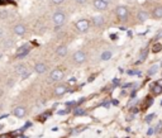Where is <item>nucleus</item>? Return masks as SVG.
Listing matches in <instances>:
<instances>
[{
	"label": "nucleus",
	"mask_w": 162,
	"mask_h": 138,
	"mask_svg": "<svg viewBox=\"0 0 162 138\" xmlns=\"http://www.w3.org/2000/svg\"><path fill=\"white\" fill-rule=\"evenodd\" d=\"M52 19H53V23L60 27V25H62L66 22V15H65V13H62V12H56L55 14H53Z\"/></svg>",
	"instance_id": "f257e3e1"
},
{
	"label": "nucleus",
	"mask_w": 162,
	"mask_h": 138,
	"mask_svg": "<svg viewBox=\"0 0 162 138\" xmlns=\"http://www.w3.org/2000/svg\"><path fill=\"white\" fill-rule=\"evenodd\" d=\"M72 60H74L75 63L81 65V63H84L86 61V54H85V52H82V51H76L74 53V56H72Z\"/></svg>",
	"instance_id": "f03ea898"
},
{
	"label": "nucleus",
	"mask_w": 162,
	"mask_h": 138,
	"mask_svg": "<svg viewBox=\"0 0 162 138\" xmlns=\"http://www.w3.org/2000/svg\"><path fill=\"white\" fill-rule=\"evenodd\" d=\"M90 27V22L87 19H80V20L76 23V28H77L79 32H86Z\"/></svg>",
	"instance_id": "7ed1b4c3"
},
{
	"label": "nucleus",
	"mask_w": 162,
	"mask_h": 138,
	"mask_svg": "<svg viewBox=\"0 0 162 138\" xmlns=\"http://www.w3.org/2000/svg\"><path fill=\"white\" fill-rule=\"evenodd\" d=\"M115 13L120 20H127V18H128V9H127L125 6H118Z\"/></svg>",
	"instance_id": "20e7f679"
},
{
	"label": "nucleus",
	"mask_w": 162,
	"mask_h": 138,
	"mask_svg": "<svg viewBox=\"0 0 162 138\" xmlns=\"http://www.w3.org/2000/svg\"><path fill=\"white\" fill-rule=\"evenodd\" d=\"M63 76H65V73H63L62 70H60V69H56V70H53L52 72H51V80L52 81H60V80H62L63 79Z\"/></svg>",
	"instance_id": "39448f33"
},
{
	"label": "nucleus",
	"mask_w": 162,
	"mask_h": 138,
	"mask_svg": "<svg viewBox=\"0 0 162 138\" xmlns=\"http://www.w3.org/2000/svg\"><path fill=\"white\" fill-rule=\"evenodd\" d=\"M25 32H27V28H25V25H23V24H17L14 27V33L17 34V36H24Z\"/></svg>",
	"instance_id": "423d86ee"
},
{
	"label": "nucleus",
	"mask_w": 162,
	"mask_h": 138,
	"mask_svg": "<svg viewBox=\"0 0 162 138\" xmlns=\"http://www.w3.org/2000/svg\"><path fill=\"white\" fill-rule=\"evenodd\" d=\"M94 6L98 10H105L108 8V3L103 1V0H94Z\"/></svg>",
	"instance_id": "0eeeda50"
},
{
	"label": "nucleus",
	"mask_w": 162,
	"mask_h": 138,
	"mask_svg": "<svg viewBox=\"0 0 162 138\" xmlns=\"http://www.w3.org/2000/svg\"><path fill=\"white\" fill-rule=\"evenodd\" d=\"M13 114L15 115L17 118H23L25 114H27V111H25V108H23V107H17L13 110Z\"/></svg>",
	"instance_id": "6e6552de"
},
{
	"label": "nucleus",
	"mask_w": 162,
	"mask_h": 138,
	"mask_svg": "<svg viewBox=\"0 0 162 138\" xmlns=\"http://www.w3.org/2000/svg\"><path fill=\"white\" fill-rule=\"evenodd\" d=\"M29 53V47L28 46H24V47H22L20 50L17 52V57L18 58H23L24 56H27V54Z\"/></svg>",
	"instance_id": "1a4fd4ad"
},
{
	"label": "nucleus",
	"mask_w": 162,
	"mask_h": 138,
	"mask_svg": "<svg viewBox=\"0 0 162 138\" xmlns=\"http://www.w3.org/2000/svg\"><path fill=\"white\" fill-rule=\"evenodd\" d=\"M34 71H36L37 73H44L47 71V66L44 65V63L39 62V63H37V65L34 66Z\"/></svg>",
	"instance_id": "9d476101"
},
{
	"label": "nucleus",
	"mask_w": 162,
	"mask_h": 138,
	"mask_svg": "<svg viewBox=\"0 0 162 138\" xmlns=\"http://www.w3.org/2000/svg\"><path fill=\"white\" fill-rule=\"evenodd\" d=\"M67 51H68V50H67V47H66V46H60V47L56 50V53L58 54L60 57H65L66 54H67Z\"/></svg>",
	"instance_id": "9b49d317"
},
{
	"label": "nucleus",
	"mask_w": 162,
	"mask_h": 138,
	"mask_svg": "<svg viewBox=\"0 0 162 138\" xmlns=\"http://www.w3.org/2000/svg\"><path fill=\"white\" fill-rule=\"evenodd\" d=\"M66 91H67V88H66L65 85H60V86H57V88L55 89V94H56L57 96L63 95Z\"/></svg>",
	"instance_id": "f8f14e48"
},
{
	"label": "nucleus",
	"mask_w": 162,
	"mask_h": 138,
	"mask_svg": "<svg viewBox=\"0 0 162 138\" xmlns=\"http://www.w3.org/2000/svg\"><path fill=\"white\" fill-rule=\"evenodd\" d=\"M17 70H18V73H19V75H22V77H23V79H25L28 76V71H27V67H25V66L20 65V66L17 67Z\"/></svg>",
	"instance_id": "ddd939ff"
},
{
	"label": "nucleus",
	"mask_w": 162,
	"mask_h": 138,
	"mask_svg": "<svg viewBox=\"0 0 162 138\" xmlns=\"http://www.w3.org/2000/svg\"><path fill=\"white\" fill-rule=\"evenodd\" d=\"M112 56H113V53L110 52V51H104V52L101 53V56H100V60L101 61H108V60L112 58Z\"/></svg>",
	"instance_id": "4468645a"
},
{
	"label": "nucleus",
	"mask_w": 162,
	"mask_h": 138,
	"mask_svg": "<svg viewBox=\"0 0 162 138\" xmlns=\"http://www.w3.org/2000/svg\"><path fill=\"white\" fill-rule=\"evenodd\" d=\"M153 17L156 18V19L162 18V6H157V8H155V10H153Z\"/></svg>",
	"instance_id": "2eb2a0df"
},
{
	"label": "nucleus",
	"mask_w": 162,
	"mask_h": 138,
	"mask_svg": "<svg viewBox=\"0 0 162 138\" xmlns=\"http://www.w3.org/2000/svg\"><path fill=\"white\" fill-rule=\"evenodd\" d=\"M93 23L96 25V27H101L104 24V18L103 17H95L93 19Z\"/></svg>",
	"instance_id": "dca6fc26"
},
{
	"label": "nucleus",
	"mask_w": 162,
	"mask_h": 138,
	"mask_svg": "<svg viewBox=\"0 0 162 138\" xmlns=\"http://www.w3.org/2000/svg\"><path fill=\"white\" fill-rule=\"evenodd\" d=\"M138 19H139L141 22H146V20L148 19V14H147L146 12H143V10L139 12V13H138Z\"/></svg>",
	"instance_id": "f3484780"
},
{
	"label": "nucleus",
	"mask_w": 162,
	"mask_h": 138,
	"mask_svg": "<svg viewBox=\"0 0 162 138\" xmlns=\"http://www.w3.org/2000/svg\"><path fill=\"white\" fill-rule=\"evenodd\" d=\"M158 69H160V66L158 65H153V66H151L150 67V70H148V75L150 76H152V75H155V73H156L157 71H158Z\"/></svg>",
	"instance_id": "a211bd4d"
},
{
	"label": "nucleus",
	"mask_w": 162,
	"mask_h": 138,
	"mask_svg": "<svg viewBox=\"0 0 162 138\" xmlns=\"http://www.w3.org/2000/svg\"><path fill=\"white\" fill-rule=\"evenodd\" d=\"M74 114L79 117V115H85V114H86V111H85L84 109H81V108H77V109H75V110H74Z\"/></svg>",
	"instance_id": "6ab92c4d"
},
{
	"label": "nucleus",
	"mask_w": 162,
	"mask_h": 138,
	"mask_svg": "<svg viewBox=\"0 0 162 138\" xmlns=\"http://www.w3.org/2000/svg\"><path fill=\"white\" fill-rule=\"evenodd\" d=\"M153 92H155V94H161V92H162V88H161V86L160 85H157V84H155V86H153Z\"/></svg>",
	"instance_id": "aec40b11"
},
{
	"label": "nucleus",
	"mask_w": 162,
	"mask_h": 138,
	"mask_svg": "<svg viewBox=\"0 0 162 138\" xmlns=\"http://www.w3.org/2000/svg\"><path fill=\"white\" fill-rule=\"evenodd\" d=\"M147 54H148V50H143V51H142V53H141V57H139V60H141V61H144L146 57H147Z\"/></svg>",
	"instance_id": "412c9836"
},
{
	"label": "nucleus",
	"mask_w": 162,
	"mask_h": 138,
	"mask_svg": "<svg viewBox=\"0 0 162 138\" xmlns=\"http://www.w3.org/2000/svg\"><path fill=\"white\" fill-rule=\"evenodd\" d=\"M161 48H162L161 44H160V43H156V44L153 46V52H160Z\"/></svg>",
	"instance_id": "4be33fe9"
},
{
	"label": "nucleus",
	"mask_w": 162,
	"mask_h": 138,
	"mask_svg": "<svg viewBox=\"0 0 162 138\" xmlns=\"http://www.w3.org/2000/svg\"><path fill=\"white\" fill-rule=\"evenodd\" d=\"M153 118H155V114H148L147 117H146V122H147V123H151Z\"/></svg>",
	"instance_id": "5701e85b"
},
{
	"label": "nucleus",
	"mask_w": 162,
	"mask_h": 138,
	"mask_svg": "<svg viewBox=\"0 0 162 138\" xmlns=\"http://www.w3.org/2000/svg\"><path fill=\"white\" fill-rule=\"evenodd\" d=\"M51 1H52L53 4H62L65 0H51Z\"/></svg>",
	"instance_id": "b1692460"
},
{
	"label": "nucleus",
	"mask_w": 162,
	"mask_h": 138,
	"mask_svg": "<svg viewBox=\"0 0 162 138\" xmlns=\"http://www.w3.org/2000/svg\"><path fill=\"white\" fill-rule=\"evenodd\" d=\"M86 1H87V0H76V3H77V4H85Z\"/></svg>",
	"instance_id": "393cba45"
},
{
	"label": "nucleus",
	"mask_w": 162,
	"mask_h": 138,
	"mask_svg": "<svg viewBox=\"0 0 162 138\" xmlns=\"http://www.w3.org/2000/svg\"><path fill=\"white\" fill-rule=\"evenodd\" d=\"M0 138H12V137H10V134H1Z\"/></svg>",
	"instance_id": "a878e982"
},
{
	"label": "nucleus",
	"mask_w": 162,
	"mask_h": 138,
	"mask_svg": "<svg viewBox=\"0 0 162 138\" xmlns=\"http://www.w3.org/2000/svg\"><path fill=\"white\" fill-rule=\"evenodd\" d=\"M161 127H162V126H161V123H158V126L156 127V131H157V132H160V131H161Z\"/></svg>",
	"instance_id": "bb28decb"
},
{
	"label": "nucleus",
	"mask_w": 162,
	"mask_h": 138,
	"mask_svg": "<svg viewBox=\"0 0 162 138\" xmlns=\"http://www.w3.org/2000/svg\"><path fill=\"white\" fill-rule=\"evenodd\" d=\"M157 85H160L161 88H162V79H160V80H157V82H156Z\"/></svg>",
	"instance_id": "cd10ccee"
},
{
	"label": "nucleus",
	"mask_w": 162,
	"mask_h": 138,
	"mask_svg": "<svg viewBox=\"0 0 162 138\" xmlns=\"http://www.w3.org/2000/svg\"><path fill=\"white\" fill-rule=\"evenodd\" d=\"M3 34H4V29H3V28L0 27V38L3 37Z\"/></svg>",
	"instance_id": "c85d7f7f"
},
{
	"label": "nucleus",
	"mask_w": 162,
	"mask_h": 138,
	"mask_svg": "<svg viewBox=\"0 0 162 138\" xmlns=\"http://www.w3.org/2000/svg\"><path fill=\"white\" fill-rule=\"evenodd\" d=\"M147 134H148V136H151V134H153V129H152V128H151V129H148Z\"/></svg>",
	"instance_id": "c756f323"
},
{
	"label": "nucleus",
	"mask_w": 162,
	"mask_h": 138,
	"mask_svg": "<svg viewBox=\"0 0 162 138\" xmlns=\"http://www.w3.org/2000/svg\"><path fill=\"white\" fill-rule=\"evenodd\" d=\"M70 82H71V84H75V82H76V79H75V77L70 79Z\"/></svg>",
	"instance_id": "7c9ffc66"
},
{
	"label": "nucleus",
	"mask_w": 162,
	"mask_h": 138,
	"mask_svg": "<svg viewBox=\"0 0 162 138\" xmlns=\"http://www.w3.org/2000/svg\"><path fill=\"white\" fill-rule=\"evenodd\" d=\"M8 3V0H0V4H6Z\"/></svg>",
	"instance_id": "2f4dec72"
},
{
	"label": "nucleus",
	"mask_w": 162,
	"mask_h": 138,
	"mask_svg": "<svg viewBox=\"0 0 162 138\" xmlns=\"http://www.w3.org/2000/svg\"><path fill=\"white\" fill-rule=\"evenodd\" d=\"M118 84H119V80L115 79V80H114V85H118Z\"/></svg>",
	"instance_id": "473e14b6"
},
{
	"label": "nucleus",
	"mask_w": 162,
	"mask_h": 138,
	"mask_svg": "<svg viewBox=\"0 0 162 138\" xmlns=\"http://www.w3.org/2000/svg\"><path fill=\"white\" fill-rule=\"evenodd\" d=\"M103 1H105V3H110L112 0H103Z\"/></svg>",
	"instance_id": "72a5a7b5"
},
{
	"label": "nucleus",
	"mask_w": 162,
	"mask_h": 138,
	"mask_svg": "<svg viewBox=\"0 0 162 138\" xmlns=\"http://www.w3.org/2000/svg\"><path fill=\"white\" fill-rule=\"evenodd\" d=\"M0 58H1V53H0Z\"/></svg>",
	"instance_id": "f704fd0d"
}]
</instances>
